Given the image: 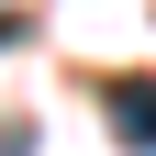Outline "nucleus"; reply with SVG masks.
<instances>
[{"label": "nucleus", "mask_w": 156, "mask_h": 156, "mask_svg": "<svg viewBox=\"0 0 156 156\" xmlns=\"http://www.w3.org/2000/svg\"><path fill=\"white\" fill-rule=\"evenodd\" d=\"M101 112L134 156H156V78H101Z\"/></svg>", "instance_id": "obj_1"}]
</instances>
